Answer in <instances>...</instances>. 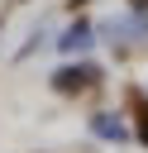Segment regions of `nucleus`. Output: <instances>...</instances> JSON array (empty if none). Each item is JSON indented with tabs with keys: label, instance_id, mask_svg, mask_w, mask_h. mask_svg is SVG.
Wrapping results in <instances>:
<instances>
[{
	"label": "nucleus",
	"instance_id": "nucleus-6",
	"mask_svg": "<svg viewBox=\"0 0 148 153\" xmlns=\"http://www.w3.org/2000/svg\"><path fill=\"white\" fill-rule=\"evenodd\" d=\"M72 5H86V0H72Z\"/></svg>",
	"mask_w": 148,
	"mask_h": 153
},
{
	"label": "nucleus",
	"instance_id": "nucleus-3",
	"mask_svg": "<svg viewBox=\"0 0 148 153\" xmlns=\"http://www.w3.org/2000/svg\"><path fill=\"white\" fill-rule=\"evenodd\" d=\"M100 139H124L129 129H124V120H110V115H95V124H91Z\"/></svg>",
	"mask_w": 148,
	"mask_h": 153
},
{
	"label": "nucleus",
	"instance_id": "nucleus-5",
	"mask_svg": "<svg viewBox=\"0 0 148 153\" xmlns=\"http://www.w3.org/2000/svg\"><path fill=\"white\" fill-rule=\"evenodd\" d=\"M143 5H148V0H134V10H143Z\"/></svg>",
	"mask_w": 148,
	"mask_h": 153
},
{
	"label": "nucleus",
	"instance_id": "nucleus-1",
	"mask_svg": "<svg viewBox=\"0 0 148 153\" xmlns=\"http://www.w3.org/2000/svg\"><path fill=\"white\" fill-rule=\"evenodd\" d=\"M95 81H100L95 62H67V67L53 72V86H57L62 96H76V91H86V86H95Z\"/></svg>",
	"mask_w": 148,
	"mask_h": 153
},
{
	"label": "nucleus",
	"instance_id": "nucleus-4",
	"mask_svg": "<svg viewBox=\"0 0 148 153\" xmlns=\"http://www.w3.org/2000/svg\"><path fill=\"white\" fill-rule=\"evenodd\" d=\"M138 139L148 143V100H143V110H138Z\"/></svg>",
	"mask_w": 148,
	"mask_h": 153
},
{
	"label": "nucleus",
	"instance_id": "nucleus-2",
	"mask_svg": "<svg viewBox=\"0 0 148 153\" xmlns=\"http://www.w3.org/2000/svg\"><path fill=\"white\" fill-rule=\"evenodd\" d=\"M62 48H67V53H81V48H91V24H72V29L62 33Z\"/></svg>",
	"mask_w": 148,
	"mask_h": 153
}]
</instances>
